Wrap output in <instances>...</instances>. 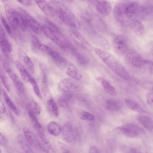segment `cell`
<instances>
[{"mask_svg": "<svg viewBox=\"0 0 153 153\" xmlns=\"http://www.w3.org/2000/svg\"><path fill=\"white\" fill-rule=\"evenodd\" d=\"M0 19L2 25L6 31L9 35L11 36L12 34V31L9 25L6 20L3 16H1Z\"/></svg>", "mask_w": 153, "mask_h": 153, "instance_id": "cell-44", "label": "cell"}, {"mask_svg": "<svg viewBox=\"0 0 153 153\" xmlns=\"http://www.w3.org/2000/svg\"><path fill=\"white\" fill-rule=\"evenodd\" d=\"M17 1L22 4L27 6H30L33 4V2L30 0H18Z\"/></svg>", "mask_w": 153, "mask_h": 153, "instance_id": "cell-49", "label": "cell"}, {"mask_svg": "<svg viewBox=\"0 0 153 153\" xmlns=\"http://www.w3.org/2000/svg\"><path fill=\"white\" fill-rule=\"evenodd\" d=\"M18 55L20 59L28 70L32 74L34 72L35 69L33 63L29 57L22 48H19Z\"/></svg>", "mask_w": 153, "mask_h": 153, "instance_id": "cell-19", "label": "cell"}, {"mask_svg": "<svg viewBox=\"0 0 153 153\" xmlns=\"http://www.w3.org/2000/svg\"><path fill=\"white\" fill-rule=\"evenodd\" d=\"M101 84L106 92L111 95L114 96L117 94L116 91L108 81L104 79L101 78Z\"/></svg>", "mask_w": 153, "mask_h": 153, "instance_id": "cell-35", "label": "cell"}, {"mask_svg": "<svg viewBox=\"0 0 153 153\" xmlns=\"http://www.w3.org/2000/svg\"><path fill=\"white\" fill-rule=\"evenodd\" d=\"M59 88L64 92H72L78 90L79 85L72 79H65L61 80L59 83Z\"/></svg>", "mask_w": 153, "mask_h": 153, "instance_id": "cell-15", "label": "cell"}, {"mask_svg": "<svg viewBox=\"0 0 153 153\" xmlns=\"http://www.w3.org/2000/svg\"><path fill=\"white\" fill-rule=\"evenodd\" d=\"M89 153H99L97 148L94 146H92L90 148Z\"/></svg>", "mask_w": 153, "mask_h": 153, "instance_id": "cell-51", "label": "cell"}, {"mask_svg": "<svg viewBox=\"0 0 153 153\" xmlns=\"http://www.w3.org/2000/svg\"><path fill=\"white\" fill-rule=\"evenodd\" d=\"M145 65L146 66L149 68L150 72L153 74V62L146 60Z\"/></svg>", "mask_w": 153, "mask_h": 153, "instance_id": "cell-48", "label": "cell"}, {"mask_svg": "<svg viewBox=\"0 0 153 153\" xmlns=\"http://www.w3.org/2000/svg\"><path fill=\"white\" fill-rule=\"evenodd\" d=\"M0 77L4 87L8 91H9L10 90V87L7 82L6 78L4 76L1 74Z\"/></svg>", "mask_w": 153, "mask_h": 153, "instance_id": "cell-47", "label": "cell"}, {"mask_svg": "<svg viewBox=\"0 0 153 153\" xmlns=\"http://www.w3.org/2000/svg\"><path fill=\"white\" fill-rule=\"evenodd\" d=\"M15 64L22 79L25 81L29 82L32 77L30 74L19 61H16Z\"/></svg>", "mask_w": 153, "mask_h": 153, "instance_id": "cell-27", "label": "cell"}, {"mask_svg": "<svg viewBox=\"0 0 153 153\" xmlns=\"http://www.w3.org/2000/svg\"><path fill=\"white\" fill-rule=\"evenodd\" d=\"M94 51L99 58L114 72L121 64L113 55L100 48H95Z\"/></svg>", "mask_w": 153, "mask_h": 153, "instance_id": "cell-4", "label": "cell"}, {"mask_svg": "<svg viewBox=\"0 0 153 153\" xmlns=\"http://www.w3.org/2000/svg\"><path fill=\"white\" fill-rule=\"evenodd\" d=\"M146 100L148 104L153 108V93H149L146 96Z\"/></svg>", "mask_w": 153, "mask_h": 153, "instance_id": "cell-45", "label": "cell"}, {"mask_svg": "<svg viewBox=\"0 0 153 153\" xmlns=\"http://www.w3.org/2000/svg\"><path fill=\"white\" fill-rule=\"evenodd\" d=\"M3 94L5 102L9 108L16 115H19V112L16 106L9 97L7 93L4 90L3 91Z\"/></svg>", "mask_w": 153, "mask_h": 153, "instance_id": "cell-33", "label": "cell"}, {"mask_svg": "<svg viewBox=\"0 0 153 153\" xmlns=\"http://www.w3.org/2000/svg\"><path fill=\"white\" fill-rule=\"evenodd\" d=\"M5 10L6 17L11 27L13 29H16L18 26L17 11L8 4L5 5Z\"/></svg>", "mask_w": 153, "mask_h": 153, "instance_id": "cell-16", "label": "cell"}, {"mask_svg": "<svg viewBox=\"0 0 153 153\" xmlns=\"http://www.w3.org/2000/svg\"><path fill=\"white\" fill-rule=\"evenodd\" d=\"M122 149L124 153H142L138 149L131 146H124Z\"/></svg>", "mask_w": 153, "mask_h": 153, "instance_id": "cell-43", "label": "cell"}, {"mask_svg": "<svg viewBox=\"0 0 153 153\" xmlns=\"http://www.w3.org/2000/svg\"><path fill=\"white\" fill-rule=\"evenodd\" d=\"M7 143V140L6 137L1 133L0 134V144L3 146H6Z\"/></svg>", "mask_w": 153, "mask_h": 153, "instance_id": "cell-46", "label": "cell"}, {"mask_svg": "<svg viewBox=\"0 0 153 153\" xmlns=\"http://www.w3.org/2000/svg\"><path fill=\"white\" fill-rule=\"evenodd\" d=\"M71 34L74 41L84 50L89 52L92 51L91 45L79 32L72 30L71 31Z\"/></svg>", "mask_w": 153, "mask_h": 153, "instance_id": "cell-14", "label": "cell"}, {"mask_svg": "<svg viewBox=\"0 0 153 153\" xmlns=\"http://www.w3.org/2000/svg\"><path fill=\"white\" fill-rule=\"evenodd\" d=\"M63 71L68 76L76 80H80L82 75L76 67L72 63L69 62Z\"/></svg>", "mask_w": 153, "mask_h": 153, "instance_id": "cell-20", "label": "cell"}, {"mask_svg": "<svg viewBox=\"0 0 153 153\" xmlns=\"http://www.w3.org/2000/svg\"><path fill=\"white\" fill-rule=\"evenodd\" d=\"M40 68L42 72V88L44 96L47 95L48 92V74L45 67L43 65H40Z\"/></svg>", "mask_w": 153, "mask_h": 153, "instance_id": "cell-29", "label": "cell"}, {"mask_svg": "<svg viewBox=\"0 0 153 153\" xmlns=\"http://www.w3.org/2000/svg\"><path fill=\"white\" fill-rule=\"evenodd\" d=\"M122 107L121 102L117 100L109 99L105 102V107L107 110L111 111L119 110Z\"/></svg>", "mask_w": 153, "mask_h": 153, "instance_id": "cell-26", "label": "cell"}, {"mask_svg": "<svg viewBox=\"0 0 153 153\" xmlns=\"http://www.w3.org/2000/svg\"><path fill=\"white\" fill-rule=\"evenodd\" d=\"M125 16L131 21H139L145 16L143 5L136 1H131L127 7Z\"/></svg>", "mask_w": 153, "mask_h": 153, "instance_id": "cell-3", "label": "cell"}, {"mask_svg": "<svg viewBox=\"0 0 153 153\" xmlns=\"http://www.w3.org/2000/svg\"><path fill=\"white\" fill-rule=\"evenodd\" d=\"M138 122L147 130H153V120L150 117L143 115H139L137 117Z\"/></svg>", "mask_w": 153, "mask_h": 153, "instance_id": "cell-23", "label": "cell"}, {"mask_svg": "<svg viewBox=\"0 0 153 153\" xmlns=\"http://www.w3.org/2000/svg\"><path fill=\"white\" fill-rule=\"evenodd\" d=\"M146 153H149L148 152H146Z\"/></svg>", "mask_w": 153, "mask_h": 153, "instance_id": "cell-53", "label": "cell"}, {"mask_svg": "<svg viewBox=\"0 0 153 153\" xmlns=\"http://www.w3.org/2000/svg\"><path fill=\"white\" fill-rule=\"evenodd\" d=\"M126 104L131 110L140 113H144L145 111L143 108L136 102L129 99L125 100Z\"/></svg>", "mask_w": 153, "mask_h": 153, "instance_id": "cell-31", "label": "cell"}, {"mask_svg": "<svg viewBox=\"0 0 153 153\" xmlns=\"http://www.w3.org/2000/svg\"><path fill=\"white\" fill-rule=\"evenodd\" d=\"M23 132L25 138L30 145L36 148H39L37 137L29 128L24 127Z\"/></svg>", "mask_w": 153, "mask_h": 153, "instance_id": "cell-22", "label": "cell"}, {"mask_svg": "<svg viewBox=\"0 0 153 153\" xmlns=\"http://www.w3.org/2000/svg\"><path fill=\"white\" fill-rule=\"evenodd\" d=\"M5 111V108L3 102H0V112L1 114L4 113Z\"/></svg>", "mask_w": 153, "mask_h": 153, "instance_id": "cell-50", "label": "cell"}, {"mask_svg": "<svg viewBox=\"0 0 153 153\" xmlns=\"http://www.w3.org/2000/svg\"><path fill=\"white\" fill-rule=\"evenodd\" d=\"M52 7L60 19L67 25L74 28L80 27V24L77 17L68 8L56 1L51 2Z\"/></svg>", "mask_w": 153, "mask_h": 153, "instance_id": "cell-2", "label": "cell"}, {"mask_svg": "<svg viewBox=\"0 0 153 153\" xmlns=\"http://www.w3.org/2000/svg\"><path fill=\"white\" fill-rule=\"evenodd\" d=\"M39 8L45 14L49 16L54 15L55 11L52 7L45 1L36 0L35 1Z\"/></svg>", "mask_w": 153, "mask_h": 153, "instance_id": "cell-24", "label": "cell"}, {"mask_svg": "<svg viewBox=\"0 0 153 153\" xmlns=\"http://www.w3.org/2000/svg\"><path fill=\"white\" fill-rule=\"evenodd\" d=\"M3 65L5 71L13 81L17 89L21 93H24L25 91L24 85L15 74L9 63L4 60L3 62Z\"/></svg>", "mask_w": 153, "mask_h": 153, "instance_id": "cell-9", "label": "cell"}, {"mask_svg": "<svg viewBox=\"0 0 153 153\" xmlns=\"http://www.w3.org/2000/svg\"><path fill=\"white\" fill-rule=\"evenodd\" d=\"M73 97L72 92H64L59 97L58 103L59 106L62 107H67Z\"/></svg>", "mask_w": 153, "mask_h": 153, "instance_id": "cell-30", "label": "cell"}, {"mask_svg": "<svg viewBox=\"0 0 153 153\" xmlns=\"http://www.w3.org/2000/svg\"><path fill=\"white\" fill-rule=\"evenodd\" d=\"M20 13L22 16L27 27H29L35 33H41L42 29L37 21L27 12L20 9Z\"/></svg>", "mask_w": 153, "mask_h": 153, "instance_id": "cell-10", "label": "cell"}, {"mask_svg": "<svg viewBox=\"0 0 153 153\" xmlns=\"http://www.w3.org/2000/svg\"><path fill=\"white\" fill-rule=\"evenodd\" d=\"M95 1L96 9L100 14L106 16L110 14L112 6L109 1L105 0L96 1Z\"/></svg>", "mask_w": 153, "mask_h": 153, "instance_id": "cell-18", "label": "cell"}, {"mask_svg": "<svg viewBox=\"0 0 153 153\" xmlns=\"http://www.w3.org/2000/svg\"><path fill=\"white\" fill-rule=\"evenodd\" d=\"M50 27L43 25L42 30L45 35L64 50L71 53L75 48L58 28L51 24Z\"/></svg>", "mask_w": 153, "mask_h": 153, "instance_id": "cell-1", "label": "cell"}, {"mask_svg": "<svg viewBox=\"0 0 153 153\" xmlns=\"http://www.w3.org/2000/svg\"><path fill=\"white\" fill-rule=\"evenodd\" d=\"M116 129L124 136L132 138L144 134V130L139 126L133 123H128L117 127Z\"/></svg>", "mask_w": 153, "mask_h": 153, "instance_id": "cell-5", "label": "cell"}, {"mask_svg": "<svg viewBox=\"0 0 153 153\" xmlns=\"http://www.w3.org/2000/svg\"><path fill=\"white\" fill-rule=\"evenodd\" d=\"M75 58L77 62L82 66H86L88 63V60L84 55L77 50L73 55Z\"/></svg>", "mask_w": 153, "mask_h": 153, "instance_id": "cell-37", "label": "cell"}, {"mask_svg": "<svg viewBox=\"0 0 153 153\" xmlns=\"http://www.w3.org/2000/svg\"><path fill=\"white\" fill-rule=\"evenodd\" d=\"M130 1H121L117 3L115 6L114 10V15L117 19L120 21L123 20L125 15L126 8Z\"/></svg>", "mask_w": 153, "mask_h": 153, "instance_id": "cell-17", "label": "cell"}, {"mask_svg": "<svg viewBox=\"0 0 153 153\" xmlns=\"http://www.w3.org/2000/svg\"><path fill=\"white\" fill-rule=\"evenodd\" d=\"M37 138L39 147L45 153H56L52 145L42 131H39Z\"/></svg>", "mask_w": 153, "mask_h": 153, "instance_id": "cell-12", "label": "cell"}, {"mask_svg": "<svg viewBox=\"0 0 153 153\" xmlns=\"http://www.w3.org/2000/svg\"><path fill=\"white\" fill-rule=\"evenodd\" d=\"M42 52L46 54L63 71L69 62L63 56L52 48L45 44Z\"/></svg>", "mask_w": 153, "mask_h": 153, "instance_id": "cell-6", "label": "cell"}, {"mask_svg": "<svg viewBox=\"0 0 153 153\" xmlns=\"http://www.w3.org/2000/svg\"><path fill=\"white\" fill-rule=\"evenodd\" d=\"M130 27L135 33L138 35H141L144 31V26L139 21H131Z\"/></svg>", "mask_w": 153, "mask_h": 153, "instance_id": "cell-34", "label": "cell"}, {"mask_svg": "<svg viewBox=\"0 0 153 153\" xmlns=\"http://www.w3.org/2000/svg\"><path fill=\"white\" fill-rule=\"evenodd\" d=\"M125 54L126 59L130 61L134 66L140 67L145 65L146 60L135 51H128Z\"/></svg>", "mask_w": 153, "mask_h": 153, "instance_id": "cell-13", "label": "cell"}, {"mask_svg": "<svg viewBox=\"0 0 153 153\" xmlns=\"http://www.w3.org/2000/svg\"><path fill=\"white\" fill-rule=\"evenodd\" d=\"M48 110L49 113L53 116L57 117L59 114V112L57 106L54 99L50 97L47 102Z\"/></svg>", "mask_w": 153, "mask_h": 153, "instance_id": "cell-28", "label": "cell"}, {"mask_svg": "<svg viewBox=\"0 0 153 153\" xmlns=\"http://www.w3.org/2000/svg\"><path fill=\"white\" fill-rule=\"evenodd\" d=\"M17 15L18 26L22 30L24 31L26 30L27 26L22 16L19 12L18 11H17Z\"/></svg>", "mask_w": 153, "mask_h": 153, "instance_id": "cell-42", "label": "cell"}, {"mask_svg": "<svg viewBox=\"0 0 153 153\" xmlns=\"http://www.w3.org/2000/svg\"><path fill=\"white\" fill-rule=\"evenodd\" d=\"M112 46L115 53L118 56H122L128 51V42L126 38L122 35H118L114 39Z\"/></svg>", "mask_w": 153, "mask_h": 153, "instance_id": "cell-7", "label": "cell"}, {"mask_svg": "<svg viewBox=\"0 0 153 153\" xmlns=\"http://www.w3.org/2000/svg\"><path fill=\"white\" fill-rule=\"evenodd\" d=\"M136 83L141 87L146 89H153V83L150 82L136 79L135 80Z\"/></svg>", "mask_w": 153, "mask_h": 153, "instance_id": "cell-40", "label": "cell"}, {"mask_svg": "<svg viewBox=\"0 0 153 153\" xmlns=\"http://www.w3.org/2000/svg\"><path fill=\"white\" fill-rule=\"evenodd\" d=\"M31 85L34 93L36 96L40 99H42L40 89L35 79L32 77L30 79L29 82Z\"/></svg>", "mask_w": 153, "mask_h": 153, "instance_id": "cell-39", "label": "cell"}, {"mask_svg": "<svg viewBox=\"0 0 153 153\" xmlns=\"http://www.w3.org/2000/svg\"><path fill=\"white\" fill-rule=\"evenodd\" d=\"M63 153H70V152L68 151V150H66L64 151Z\"/></svg>", "mask_w": 153, "mask_h": 153, "instance_id": "cell-52", "label": "cell"}, {"mask_svg": "<svg viewBox=\"0 0 153 153\" xmlns=\"http://www.w3.org/2000/svg\"><path fill=\"white\" fill-rule=\"evenodd\" d=\"M47 129L50 134L54 136L59 135L62 131L59 126L54 121L50 122L47 126Z\"/></svg>", "mask_w": 153, "mask_h": 153, "instance_id": "cell-32", "label": "cell"}, {"mask_svg": "<svg viewBox=\"0 0 153 153\" xmlns=\"http://www.w3.org/2000/svg\"><path fill=\"white\" fill-rule=\"evenodd\" d=\"M28 114L31 122L34 127L39 130L41 129L42 126L39 122L35 114L30 110H28Z\"/></svg>", "mask_w": 153, "mask_h": 153, "instance_id": "cell-38", "label": "cell"}, {"mask_svg": "<svg viewBox=\"0 0 153 153\" xmlns=\"http://www.w3.org/2000/svg\"><path fill=\"white\" fill-rule=\"evenodd\" d=\"M87 30L91 38L95 43L105 49H109L110 48L109 42L98 33L94 27H87Z\"/></svg>", "mask_w": 153, "mask_h": 153, "instance_id": "cell-11", "label": "cell"}, {"mask_svg": "<svg viewBox=\"0 0 153 153\" xmlns=\"http://www.w3.org/2000/svg\"><path fill=\"white\" fill-rule=\"evenodd\" d=\"M17 142L25 153H34L25 137L21 134L17 136Z\"/></svg>", "mask_w": 153, "mask_h": 153, "instance_id": "cell-25", "label": "cell"}, {"mask_svg": "<svg viewBox=\"0 0 153 153\" xmlns=\"http://www.w3.org/2000/svg\"><path fill=\"white\" fill-rule=\"evenodd\" d=\"M0 43L1 49L3 52L7 54L11 52L12 47L6 37L5 33L1 25L0 26Z\"/></svg>", "mask_w": 153, "mask_h": 153, "instance_id": "cell-21", "label": "cell"}, {"mask_svg": "<svg viewBox=\"0 0 153 153\" xmlns=\"http://www.w3.org/2000/svg\"><path fill=\"white\" fill-rule=\"evenodd\" d=\"M62 132L64 140L68 143L75 142L78 137L77 128L70 123H67L63 126Z\"/></svg>", "mask_w": 153, "mask_h": 153, "instance_id": "cell-8", "label": "cell"}, {"mask_svg": "<svg viewBox=\"0 0 153 153\" xmlns=\"http://www.w3.org/2000/svg\"><path fill=\"white\" fill-rule=\"evenodd\" d=\"M77 114L79 118L82 120L87 121H93L95 117L93 114L82 109H79Z\"/></svg>", "mask_w": 153, "mask_h": 153, "instance_id": "cell-36", "label": "cell"}, {"mask_svg": "<svg viewBox=\"0 0 153 153\" xmlns=\"http://www.w3.org/2000/svg\"><path fill=\"white\" fill-rule=\"evenodd\" d=\"M28 107V109L32 111L36 115H39L41 112V108L40 105L35 101H32Z\"/></svg>", "mask_w": 153, "mask_h": 153, "instance_id": "cell-41", "label": "cell"}]
</instances>
